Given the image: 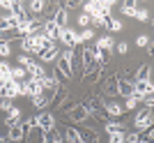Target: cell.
I'll return each mask as SVG.
<instances>
[{"label": "cell", "instance_id": "8", "mask_svg": "<svg viewBox=\"0 0 154 143\" xmlns=\"http://www.w3.org/2000/svg\"><path fill=\"white\" fill-rule=\"evenodd\" d=\"M37 58L42 60V62H55V60L60 58V51H58V46H51V49H42V51H37Z\"/></svg>", "mask_w": 154, "mask_h": 143}, {"label": "cell", "instance_id": "22", "mask_svg": "<svg viewBox=\"0 0 154 143\" xmlns=\"http://www.w3.org/2000/svg\"><path fill=\"white\" fill-rule=\"evenodd\" d=\"M64 99H67V92H64V90H62V85H60L58 90H55V97H53L51 102H48V104H51V106H60V104L64 102Z\"/></svg>", "mask_w": 154, "mask_h": 143}, {"label": "cell", "instance_id": "2", "mask_svg": "<svg viewBox=\"0 0 154 143\" xmlns=\"http://www.w3.org/2000/svg\"><path fill=\"white\" fill-rule=\"evenodd\" d=\"M152 90H154L152 81H136V83H134V92H131V95H134L138 102H143L145 97H152Z\"/></svg>", "mask_w": 154, "mask_h": 143}, {"label": "cell", "instance_id": "43", "mask_svg": "<svg viewBox=\"0 0 154 143\" xmlns=\"http://www.w3.org/2000/svg\"><path fill=\"white\" fill-rule=\"evenodd\" d=\"M0 97H5V83H0Z\"/></svg>", "mask_w": 154, "mask_h": 143}, {"label": "cell", "instance_id": "19", "mask_svg": "<svg viewBox=\"0 0 154 143\" xmlns=\"http://www.w3.org/2000/svg\"><path fill=\"white\" fill-rule=\"evenodd\" d=\"M21 46H23V51L26 53H35V56H37V44H35V39L32 37H23V42H21Z\"/></svg>", "mask_w": 154, "mask_h": 143}, {"label": "cell", "instance_id": "9", "mask_svg": "<svg viewBox=\"0 0 154 143\" xmlns=\"http://www.w3.org/2000/svg\"><path fill=\"white\" fill-rule=\"evenodd\" d=\"M60 28L53 23V19H46L44 21V28H42V35H44L46 39H51V42H55V37H58Z\"/></svg>", "mask_w": 154, "mask_h": 143}, {"label": "cell", "instance_id": "35", "mask_svg": "<svg viewBox=\"0 0 154 143\" xmlns=\"http://www.w3.org/2000/svg\"><path fill=\"white\" fill-rule=\"evenodd\" d=\"M12 53V49H9V42H0V58H7Z\"/></svg>", "mask_w": 154, "mask_h": 143}, {"label": "cell", "instance_id": "38", "mask_svg": "<svg viewBox=\"0 0 154 143\" xmlns=\"http://www.w3.org/2000/svg\"><path fill=\"white\" fill-rule=\"evenodd\" d=\"M136 19L138 21H149V12L147 9H136Z\"/></svg>", "mask_w": 154, "mask_h": 143}, {"label": "cell", "instance_id": "12", "mask_svg": "<svg viewBox=\"0 0 154 143\" xmlns=\"http://www.w3.org/2000/svg\"><path fill=\"white\" fill-rule=\"evenodd\" d=\"M78 132V138H81V143H97L99 141V136H97L94 129H85V127H76Z\"/></svg>", "mask_w": 154, "mask_h": 143}, {"label": "cell", "instance_id": "29", "mask_svg": "<svg viewBox=\"0 0 154 143\" xmlns=\"http://www.w3.org/2000/svg\"><path fill=\"white\" fill-rule=\"evenodd\" d=\"M136 81H149V67H140L138 69V74H136Z\"/></svg>", "mask_w": 154, "mask_h": 143}, {"label": "cell", "instance_id": "20", "mask_svg": "<svg viewBox=\"0 0 154 143\" xmlns=\"http://www.w3.org/2000/svg\"><path fill=\"white\" fill-rule=\"evenodd\" d=\"M12 78L14 81H26L28 78V72H26V67H12Z\"/></svg>", "mask_w": 154, "mask_h": 143}, {"label": "cell", "instance_id": "7", "mask_svg": "<svg viewBox=\"0 0 154 143\" xmlns=\"http://www.w3.org/2000/svg\"><path fill=\"white\" fill-rule=\"evenodd\" d=\"M35 120H37V127H39L42 132L55 129V118H53V113H42V116H37Z\"/></svg>", "mask_w": 154, "mask_h": 143}, {"label": "cell", "instance_id": "28", "mask_svg": "<svg viewBox=\"0 0 154 143\" xmlns=\"http://www.w3.org/2000/svg\"><path fill=\"white\" fill-rule=\"evenodd\" d=\"M32 106H35V109H46V106H48V99H46L44 95H42V97H32Z\"/></svg>", "mask_w": 154, "mask_h": 143}, {"label": "cell", "instance_id": "10", "mask_svg": "<svg viewBox=\"0 0 154 143\" xmlns=\"http://www.w3.org/2000/svg\"><path fill=\"white\" fill-rule=\"evenodd\" d=\"M115 88L117 95H122V97H131V92H134V83L127 78H115Z\"/></svg>", "mask_w": 154, "mask_h": 143}, {"label": "cell", "instance_id": "31", "mask_svg": "<svg viewBox=\"0 0 154 143\" xmlns=\"http://www.w3.org/2000/svg\"><path fill=\"white\" fill-rule=\"evenodd\" d=\"M136 106H138V99H136L134 95H131V97H127V104H124L122 109H124V113H127V111H134Z\"/></svg>", "mask_w": 154, "mask_h": 143}, {"label": "cell", "instance_id": "40", "mask_svg": "<svg viewBox=\"0 0 154 143\" xmlns=\"http://www.w3.org/2000/svg\"><path fill=\"white\" fill-rule=\"evenodd\" d=\"M115 49H117V53H127V51H129V44H127V42H120Z\"/></svg>", "mask_w": 154, "mask_h": 143}, {"label": "cell", "instance_id": "21", "mask_svg": "<svg viewBox=\"0 0 154 143\" xmlns=\"http://www.w3.org/2000/svg\"><path fill=\"white\" fill-rule=\"evenodd\" d=\"M64 143H81V138H78V132H76V127H69V129L64 132Z\"/></svg>", "mask_w": 154, "mask_h": 143}, {"label": "cell", "instance_id": "14", "mask_svg": "<svg viewBox=\"0 0 154 143\" xmlns=\"http://www.w3.org/2000/svg\"><path fill=\"white\" fill-rule=\"evenodd\" d=\"M19 120H21V109H19V106H12V109L7 111L5 125H7V127H12V125H16Z\"/></svg>", "mask_w": 154, "mask_h": 143}, {"label": "cell", "instance_id": "42", "mask_svg": "<svg viewBox=\"0 0 154 143\" xmlns=\"http://www.w3.org/2000/svg\"><path fill=\"white\" fill-rule=\"evenodd\" d=\"M12 67L7 65V60H0V72H9Z\"/></svg>", "mask_w": 154, "mask_h": 143}, {"label": "cell", "instance_id": "16", "mask_svg": "<svg viewBox=\"0 0 154 143\" xmlns=\"http://www.w3.org/2000/svg\"><path fill=\"white\" fill-rule=\"evenodd\" d=\"M71 120H74V122H83V120H88V111L83 109V104H81V106H71Z\"/></svg>", "mask_w": 154, "mask_h": 143}, {"label": "cell", "instance_id": "4", "mask_svg": "<svg viewBox=\"0 0 154 143\" xmlns=\"http://www.w3.org/2000/svg\"><path fill=\"white\" fill-rule=\"evenodd\" d=\"M136 129L138 132H145V129H149L152 127V109H145V111H140L138 116H136Z\"/></svg>", "mask_w": 154, "mask_h": 143}, {"label": "cell", "instance_id": "17", "mask_svg": "<svg viewBox=\"0 0 154 143\" xmlns=\"http://www.w3.org/2000/svg\"><path fill=\"white\" fill-rule=\"evenodd\" d=\"M67 21H69L67 9H58V12H55V16H53V23H55L58 28H67Z\"/></svg>", "mask_w": 154, "mask_h": 143}, {"label": "cell", "instance_id": "18", "mask_svg": "<svg viewBox=\"0 0 154 143\" xmlns=\"http://www.w3.org/2000/svg\"><path fill=\"white\" fill-rule=\"evenodd\" d=\"M26 72H28V76H30V78H42V76H46V74H44V67L39 65V62H32L30 67H26Z\"/></svg>", "mask_w": 154, "mask_h": 143}, {"label": "cell", "instance_id": "41", "mask_svg": "<svg viewBox=\"0 0 154 143\" xmlns=\"http://www.w3.org/2000/svg\"><path fill=\"white\" fill-rule=\"evenodd\" d=\"M138 46H149V39L145 37V35H140V37H138Z\"/></svg>", "mask_w": 154, "mask_h": 143}, {"label": "cell", "instance_id": "15", "mask_svg": "<svg viewBox=\"0 0 154 143\" xmlns=\"http://www.w3.org/2000/svg\"><path fill=\"white\" fill-rule=\"evenodd\" d=\"M113 46H115L113 37H110V35H103V37L97 39V46H94V49H99V51H110Z\"/></svg>", "mask_w": 154, "mask_h": 143}, {"label": "cell", "instance_id": "39", "mask_svg": "<svg viewBox=\"0 0 154 143\" xmlns=\"http://www.w3.org/2000/svg\"><path fill=\"white\" fill-rule=\"evenodd\" d=\"M12 99H7V97H0V111H9L12 109Z\"/></svg>", "mask_w": 154, "mask_h": 143}, {"label": "cell", "instance_id": "30", "mask_svg": "<svg viewBox=\"0 0 154 143\" xmlns=\"http://www.w3.org/2000/svg\"><path fill=\"white\" fill-rule=\"evenodd\" d=\"M44 7H46V2H39V0H37V2H30V12L37 16V14L44 12Z\"/></svg>", "mask_w": 154, "mask_h": 143}, {"label": "cell", "instance_id": "37", "mask_svg": "<svg viewBox=\"0 0 154 143\" xmlns=\"http://www.w3.org/2000/svg\"><path fill=\"white\" fill-rule=\"evenodd\" d=\"M106 92H108L110 97H113V95H117V88H115V78H110L108 83H106Z\"/></svg>", "mask_w": 154, "mask_h": 143}, {"label": "cell", "instance_id": "23", "mask_svg": "<svg viewBox=\"0 0 154 143\" xmlns=\"http://www.w3.org/2000/svg\"><path fill=\"white\" fill-rule=\"evenodd\" d=\"M106 132H124V125L120 120H106Z\"/></svg>", "mask_w": 154, "mask_h": 143}, {"label": "cell", "instance_id": "13", "mask_svg": "<svg viewBox=\"0 0 154 143\" xmlns=\"http://www.w3.org/2000/svg\"><path fill=\"white\" fill-rule=\"evenodd\" d=\"M103 111H106V116H110V118H120V116H124L122 104H117V102H106Z\"/></svg>", "mask_w": 154, "mask_h": 143}, {"label": "cell", "instance_id": "11", "mask_svg": "<svg viewBox=\"0 0 154 143\" xmlns=\"http://www.w3.org/2000/svg\"><path fill=\"white\" fill-rule=\"evenodd\" d=\"M23 95V88H21V81H9L5 85V97L7 99H14V97H21Z\"/></svg>", "mask_w": 154, "mask_h": 143}, {"label": "cell", "instance_id": "25", "mask_svg": "<svg viewBox=\"0 0 154 143\" xmlns=\"http://www.w3.org/2000/svg\"><path fill=\"white\" fill-rule=\"evenodd\" d=\"M94 39V28H85L78 33V42H92Z\"/></svg>", "mask_w": 154, "mask_h": 143}, {"label": "cell", "instance_id": "1", "mask_svg": "<svg viewBox=\"0 0 154 143\" xmlns=\"http://www.w3.org/2000/svg\"><path fill=\"white\" fill-rule=\"evenodd\" d=\"M58 76H53L55 81H64V78H71L74 76V49H67V51L60 53V58H58Z\"/></svg>", "mask_w": 154, "mask_h": 143}, {"label": "cell", "instance_id": "6", "mask_svg": "<svg viewBox=\"0 0 154 143\" xmlns=\"http://www.w3.org/2000/svg\"><path fill=\"white\" fill-rule=\"evenodd\" d=\"M81 62H83L85 74H90V69H97V65H94V56H92V49H90V46L81 49Z\"/></svg>", "mask_w": 154, "mask_h": 143}, {"label": "cell", "instance_id": "27", "mask_svg": "<svg viewBox=\"0 0 154 143\" xmlns=\"http://www.w3.org/2000/svg\"><path fill=\"white\" fill-rule=\"evenodd\" d=\"M108 143H124V132H110Z\"/></svg>", "mask_w": 154, "mask_h": 143}, {"label": "cell", "instance_id": "33", "mask_svg": "<svg viewBox=\"0 0 154 143\" xmlns=\"http://www.w3.org/2000/svg\"><path fill=\"white\" fill-rule=\"evenodd\" d=\"M16 62H19V67H30L35 60H32L30 56H19V58H16Z\"/></svg>", "mask_w": 154, "mask_h": 143}, {"label": "cell", "instance_id": "32", "mask_svg": "<svg viewBox=\"0 0 154 143\" xmlns=\"http://www.w3.org/2000/svg\"><path fill=\"white\" fill-rule=\"evenodd\" d=\"M124 143H140V134H138V132L124 134Z\"/></svg>", "mask_w": 154, "mask_h": 143}, {"label": "cell", "instance_id": "3", "mask_svg": "<svg viewBox=\"0 0 154 143\" xmlns=\"http://www.w3.org/2000/svg\"><path fill=\"white\" fill-rule=\"evenodd\" d=\"M58 39L67 46V49H74L76 44H81V42H78V33H76V30H71V28H60Z\"/></svg>", "mask_w": 154, "mask_h": 143}, {"label": "cell", "instance_id": "26", "mask_svg": "<svg viewBox=\"0 0 154 143\" xmlns=\"http://www.w3.org/2000/svg\"><path fill=\"white\" fill-rule=\"evenodd\" d=\"M136 9H138L136 2H124V5H122V12L127 14V16H136Z\"/></svg>", "mask_w": 154, "mask_h": 143}, {"label": "cell", "instance_id": "5", "mask_svg": "<svg viewBox=\"0 0 154 143\" xmlns=\"http://www.w3.org/2000/svg\"><path fill=\"white\" fill-rule=\"evenodd\" d=\"M7 141L9 143H21L23 138H26V132H23V125L21 122H16V125H12V127H7Z\"/></svg>", "mask_w": 154, "mask_h": 143}, {"label": "cell", "instance_id": "34", "mask_svg": "<svg viewBox=\"0 0 154 143\" xmlns=\"http://www.w3.org/2000/svg\"><path fill=\"white\" fill-rule=\"evenodd\" d=\"M78 26L83 28H90V16H88V14H78Z\"/></svg>", "mask_w": 154, "mask_h": 143}, {"label": "cell", "instance_id": "36", "mask_svg": "<svg viewBox=\"0 0 154 143\" xmlns=\"http://www.w3.org/2000/svg\"><path fill=\"white\" fill-rule=\"evenodd\" d=\"M108 30H113V33L122 30V21H117V19H110V21H108Z\"/></svg>", "mask_w": 154, "mask_h": 143}, {"label": "cell", "instance_id": "24", "mask_svg": "<svg viewBox=\"0 0 154 143\" xmlns=\"http://www.w3.org/2000/svg\"><path fill=\"white\" fill-rule=\"evenodd\" d=\"M44 134V143H64L62 138L55 134V129H51V132H42Z\"/></svg>", "mask_w": 154, "mask_h": 143}]
</instances>
